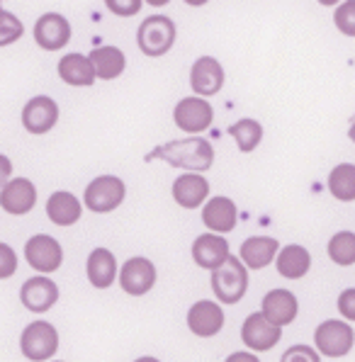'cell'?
Wrapping results in <instances>:
<instances>
[{"label": "cell", "mask_w": 355, "mask_h": 362, "mask_svg": "<svg viewBox=\"0 0 355 362\" xmlns=\"http://www.w3.org/2000/svg\"><path fill=\"white\" fill-rule=\"evenodd\" d=\"M153 153H156L158 158H163L165 163L175 165V168H185L190 173H204L212 168V163H214L212 144L202 136L175 139V141H168L165 146L156 148Z\"/></svg>", "instance_id": "cell-1"}, {"label": "cell", "mask_w": 355, "mask_h": 362, "mask_svg": "<svg viewBox=\"0 0 355 362\" xmlns=\"http://www.w3.org/2000/svg\"><path fill=\"white\" fill-rule=\"evenodd\" d=\"M175 22L165 15H151L139 25L136 44L146 57H163L175 44Z\"/></svg>", "instance_id": "cell-2"}, {"label": "cell", "mask_w": 355, "mask_h": 362, "mask_svg": "<svg viewBox=\"0 0 355 362\" xmlns=\"http://www.w3.org/2000/svg\"><path fill=\"white\" fill-rule=\"evenodd\" d=\"M212 289L214 297L224 304H236L241 302V297L248 289V272L241 258L231 255L219 270L212 272Z\"/></svg>", "instance_id": "cell-3"}, {"label": "cell", "mask_w": 355, "mask_h": 362, "mask_svg": "<svg viewBox=\"0 0 355 362\" xmlns=\"http://www.w3.org/2000/svg\"><path fill=\"white\" fill-rule=\"evenodd\" d=\"M20 350L32 362L54 358L59 350V331L49 321H32L20 336Z\"/></svg>", "instance_id": "cell-4"}, {"label": "cell", "mask_w": 355, "mask_h": 362, "mask_svg": "<svg viewBox=\"0 0 355 362\" xmlns=\"http://www.w3.org/2000/svg\"><path fill=\"white\" fill-rule=\"evenodd\" d=\"M124 194H127V187H124V180L117 175H100L91 185L86 187V207L95 214H107V211L117 209L122 202H124Z\"/></svg>", "instance_id": "cell-5"}, {"label": "cell", "mask_w": 355, "mask_h": 362, "mask_svg": "<svg viewBox=\"0 0 355 362\" xmlns=\"http://www.w3.org/2000/svg\"><path fill=\"white\" fill-rule=\"evenodd\" d=\"M314 343L316 350L326 358H343V355L351 353L353 343H355V333L351 324L346 321H324V324L316 326L314 331Z\"/></svg>", "instance_id": "cell-6"}, {"label": "cell", "mask_w": 355, "mask_h": 362, "mask_svg": "<svg viewBox=\"0 0 355 362\" xmlns=\"http://www.w3.org/2000/svg\"><path fill=\"white\" fill-rule=\"evenodd\" d=\"M25 258L37 272L49 275V272L59 270L61 263H64V248H61L57 238L47 236V233H37L25 243Z\"/></svg>", "instance_id": "cell-7"}, {"label": "cell", "mask_w": 355, "mask_h": 362, "mask_svg": "<svg viewBox=\"0 0 355 362\" xmlns=\"http://www.w3.org/2000/svg\"><path fill=\"white\" fill-rule=\"evenodd\" d=\"M173 119L182 132L199 134V132L209 129V124H212V119H214V110L207 100L199 95L182 98L173 110Z\"/></svg>", "instance_id": "cell-8"}, {"label": "cell", "mask_w": 355, "mask_h": 362, "mask_svg": "<svg viewBox=\"0 0 355 362\" xmlns=\"http://www.w3.org/2000/svg\"><path fill=\"white\" fill-rule=\"evenodd\" d=\"M156 285V265L149 258H129L120 270V287L132 297H144Z\"/></svg>", "instance_id": "cell-9"}, {"label": "cell", "mask_w": 355, "mask_h": 362, "mask_svg": "<svg viewBox=\"0 0 355 362\" xmlns=\"http://www.w3.org/2000/svg\"><path fill=\"white\" fill-rule=\"evenodd\" d=\"M280 338H282V328L270 324L263 311L260 314H251L241 326V341L253 353H268V350H273L280 343Z\"/></svg>", "instance_id": "cell-10"}, {"label": "cell", "mask_w": 355, "mask_h": 362, "mask_svg": "<svg viewBox=\"0 0 355 362\" xmlns=\"http://www.w3.org/2000/svg\"><path fill=\"white\" fill-rule=\"evenodd\" d=\"M20 302L32 314H47L59 302V287L49 277H30L20 289Z\"/></svg>", "instance_id": "cell-11"}, {"label": "cell", "mask_w": 355, "mask_h": 362, "mask_svg": "<svg viewBox=\"0 0 355 362\" xmlns=\"http://www.w3.org/2000/svg\"><path fill=\"white\" fill-rule=\"evenodd\" d=\"M229 258V241L221 238L219 233H202L192 243V260L202 270H219Z\"/></svg>", "instance_id": "cell-12"}, {"label": "cell", "mask_w": 355, "mask_h": 362, "mask_svg": "<svg viewBox=\"0 0 355 362\" xmlns=\"http://www.w3.org/2000/svg\"><path fill=\"white\" fill-rule=\"evenodd\" d=\"M35 204H37V187L27 177L8 180L3 185V190H0V207L8 211V214L22 216L35 209Z\"/></svg>", "instance_id": "cell-13"}, {"label": "cell", "mask_w": 355, "mask_h": 362, "mask_svg": "<svg viewBox=\"0 0 355 362\" xmlns=\"http://www.w3.org/2000/svg\"><path fill=\"white\" fill-rule=\"evenodd\" d=\"M59 122V105L47 95H37L22 110V124L30 134H47Z\"/></svg>", "instance_id": "cell-14"}, {"label": "cell", "mask_w": 355, "mask_h": 362, "mask_svg": "<svg viewBox=\"0 0 355 362\" xmlns=\"http://www.w3.org/2000/svg\"><path fill=\"white\" fill-rule=\"evenodd\" d=\"M190 86L199 98L217 95L224 86V69L214 57H199L190 69Z\"/></svg>", "instance_id": "cell-15"}, {"label": "cell", "mask_w": 355, "mask_h": 362, "mask_svg": "<svg viewBox=\"0 0 355 362\" xmlns=\"http://www.w3.org/2000/svg\"><path fill=\"white\" fill-rule=\"evenodd\" d=\"M187 328L199 338L217 336L224 328V311H221L219 304L209 302V299L195 302L190 306V311H187Z\"/></svg>", "instance_id": "cell-16"}, {"label": "cell", "mask_w": 355, "mask_h": 362, "mask_svg": "<svg viewBox=\"0 0 355 362\" xmlns=\"http://www.w3.org/2000/svg\"><path fill=\"white\" fill-rule=\"evenodd\" d=\"M35 39L42 49L57 52L71 42V25L64 15L59 13H44L35 25Z\"/></svg>", "instance_id": "cell-17"}, {"label": "cell", "mask_w": 355, "mask_h": 362, "mask_svg": "<svg viewBox=\"0 0 355 362\" xmlns=\"http://www.w3.org/2000/svg\"><path fill=\"white\" fill-rule=\"evenodd\" d=\"M265 319L275 326H287L297 319V311H299V304H297V297L290 292V289H270L268 294L263 297V309Z\"/></svg>", "instance_id": "cell-18"}, {"label": "cell", "mask_w": 355, "mask_h": 362, "mask_svg": "<svg viewBox=\"0 0 355 362\" xmlns=\"http://www.w3.org/2000/svg\"><path fill=\"white\" fill-rule=\"evenodd\" d=\"M280 241L270 236H253L246 238L241 243V250H238V258L243 260V265L251 267V270H263L265 265L273 263V258L277 260L280 255Z\"/></svg>", "instance_id": "cell-19"}, {"label": "cell", "mask_w": 355, "mask_h": 362, "mask_svg": "<svg viewBox=\"0 0 355 362\" xmlns=\"http://www.w3.org/2000/svg\"><path fill=\"white\" fill-rule=\"evenodd\" d=\"M209 197V182L199 173H185L175 177L173 182V199L182 209H197Z\"/></svg>", "instance_id": "cell-20"}, {"label": "cell", "mask_w": 355, "mask_h": 362, "mask_svg": "<svg viewBox=\"0 0 355 362\" xmlns=\"http://www.w3.org/2000/svg\"><path fill=\"white\" fill-rule=\"evenodd\" d=\"M236 204L229 197H212L202 209V221L212 233H226L236 226Z\"/></svg>", "instance_id": "cell-21"}, {"label": "cell", "mask_w": 355, "mask_h": 362, "mask_svg": "<svg viewBox=\"0 0 355 362\" xmlns=\"http://www.w3.org/2000/svg\"><path fill=\"white\" fill-rule=\"evenodd\" d=\"M88 280H91L93 287L98 289H107L117 280V258L112 255V250L107 248H95L91 255H88Z\"/></svg>", "instance_id": "cell-22"}, {"label": "cell", "mask_w": 355, "mask_h": 362, "mask_svg": "<svg viewBox=\"0 0 355 362\" xmlns=\"http://www.w3.org/2000/svg\"><path fill=\"white\" fill-rule=\"evenodd\" d=\"M59 78L69 86H93L95 83V66H93L91 57H83V54H66L59 61Z\"/></svg>", "instance_id": "cell-23"}, {"label": "cell", "mask_w": 355, "mask_h": 362, "mask_svg": "<svg viewBox=\"0 0 355 362\" xmlns=\"http://www.w3.org/2000/svg\"><path fill=\"white\" fill-rule=\"evenodd\" d=\"M275 267L287 280H302L309 272V267H312V255H309V250L304 246L292 243V246H285L280 250V255H277V260H275Z\"/></svg>", "instance_id": "cell-24"}, {"label": "cell", "mask_w": 355, "mask_h": 362, "mask_svg": "<svg viewBox=\"0 0 355 362\" xmlns=\"http://www.w3.org/2000/svg\"><path fill=\"white\" fill-rule=\"evenodd\" d=\"M83 207L78 202V197L71 192H54L52 197L47 199V216L54 221L57 226H71L81 219Z\"/></svg>", "instance_id": "cell-25"}, {"label": "cell", "mask_w": 355, "mask_h": 362, "mask_svg": "<svg viewBox=\"0 0 355 362\" xmlns=\"http://www.w3.org/2000/svg\"><path fill=\"white\" fill-rule=\"evenodd\" d=\"M91 61L95 66V74L103 81H115L117 76L124 74L127 57L117 47H95L91 52Z\"/></svg>", "instance_id": "cell-26"}, {"label": "cell", "mask_w": 355, "mask_h": 362, "mask_svg": "<svg viewBox=\"0 0 355 362\" xmlns=\"http://www.w3.org/2000/svg\"><path fill=\"white\" fill-rule=\"evenodd\" d=\"M329 190L338 202L355 199V165L341 163L329 173Z\"/></svg>", "instance_id": "cell-27"}, {"label": "cell", "mask_w": 355, "mask_h": 362, "mask_svg": "<svg viewBox=\"0 0 355 362\" xmlns=\"http://www.w3.org/2000/svg\"><path fill=\"white\" fill-rule=\"evenodd\" d=\"M229 134L234 136L238 151L251 153L253 148H258L260 139H263V127L256 119H238L236 124H231Z\"/></svg>", "instance_id": "cell-28"}, {"label": "cell", "mask_w": 355, "mask_h": 362, "mask_svg": "<svg viewBox=\"0 0 355 362\" xmlns=\"http://www.w3.org/2000/svg\"><path fill=\"white\" fill-rule=\"evenodd\" d=\"M329 258L336 265H353L355 263V233L353 231H338L329 241Z\"/></svg>", "instance_id": "cell-29"}, {"label": "cell", "mask_w": 355, "mask_h": 362, "mask_svg": "<svg viewBox=\"0 0 355 362\" xmlns=\"http://www.w3.org/2000/svg\"><path fill=\"white\" fill-rule=\"evenodd\" d=\"M334 22L346 37H355V0L338 5L334 13Z\"/></svg>", "instance_id": "cell-30"}, {"label": "cell", "mask_w": 355, "mask_h": 362, "mask_svg": "<svg viewBox=\"0 0 355 362\" xmlns=\"http://www.w3.org/2000/svg\"><path fill=\"white\" fill-rule=\"evenodd\" d=\"M280 362H321L319 353L312 348V345H292V348L285 350V355L280 358Z\"/></svg>", "instance_id": "cell-31"}, {"label": "cell", "mask_w": 355, "mask_h": 362, "mask_svg": "<svg viewBox=\"0 0 355 362\" xmlns=\"http://www.w3.org/2000/svg\"><path fill=\"white\" fill-rule=\"evenodd\" d=\"M3 37H0V42H3V47H8V44H13V39L22 37V25L18 20H15V15L10 13V10H3Z\"/></svg>", "instance_id": "cell-32"}, {"label": "cell", "mask_w": 355, "mask_h": 362, "mask_svg": "<svg viewBox=\"0 0 355 362\" xmlns=\"http://www.w3.org/2000/svg\"><path fill=\"white\" fill-rule=\"evenodd\" d=\"M15 265H18V258H15V250L10 248L8 243H3V246H0V277H3V280L13 277Z\"/></svg>", "instance_id": "cell-33"}, {"label": "cell", "mask_w": 355, "mask_h": 362, "mask_svg": "<svg viewBox=\"0 0 355 362\" xmlns=\"http://www.w3.org/2000/svg\"><path fill=\"white\" fill-rule=\"evenodd\" d=\"M105 5L115 15H122V18H129V15H136L141 10V0H107Z\"/></svg>", "instance_id": "cell-34"}, {"label": "cell", "mask_w": 355, "mask_h": 362, "mask_svg": "<svg viewBox=\"0 0 355 362\" xmlns=\"http://www.w3.org/2000/svg\"><path fill=\"white\" fill-rule=\"evenodd\" d=\"M338 311L343 319L355 321V289H343L338 297Z\"/></svg>", "instance_id": "cell-35"}, {"label": "cell", "mask_w": 355, "mask_h": 362, "mask_svg": "<svg viewBox=\"0 0 355 362\" xmlns=\"http://www.w3.org/2000/svg\"><path fill=\"white\" fill-rule=\"evenodd\" d=\"M224 362H260V360L253 353H231Z\"/></svg>", "instance_id": "cell-36"}, {"label": "cell", "mask_w": 355, "mask_h": 362, "mask_svg": "<svg viewBox=\"0 0 355 362\" xmlns=\"http://www.w3.org/2000/svg\"><path fill=\"white\" fill-rule=\"evenodd\" d=\"M134 362H161V360H156V358H151V355H144V358H136Z\"/></svg>", "instance_id": "cell-37"}, {"label": "cell", "mask_w": 355, "mask_h": 362, "mask_svg": "<svg viewBox=\"0 0 355 362\" xmlns=\"http://www.w3.org/2000/svg\"><path fill=\"white\" fill-rule=\"evenodd\" d=\"M348 136H351V141L355 144V122H353V127L348 129Z\"/></svg>", "instance_id": "cell-38"}]
</instances>
